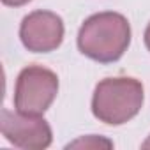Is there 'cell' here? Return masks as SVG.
<instances>
[{
	"label": "cell",
	"instance_id": "1",
	"mask_svg": "<svg viewBox=\"0 0 150 150\" xmlns=\"http://www.w3.org/2000/svg\"><path fill=\"white\" fill-rule=\"evenodd\" d=\"M131 42L129 21L118 13H99L90 16L80 28L78 48L97 62L118 60Z\"/></svg>",
	"mask_w": 150,
	"mask_h": 150
},
{
	"label": "cell",
	"instance_id": "2",
	"mask_svg": "<svg viewBox=\"0 0 150 150\" xmlns=\"http://www.w3.org/2000/svg\"><path fill=\"white\" fill-rule=\"evenodd\" d=\"M143 104V85L134 78H106L92 97L94 115L110 125H120L138 115Z\"/></svg>",
	"mask_w": 150,
	"mask_h": 150
},
{
	"label": "cell",
	"instance_id": "3",
	"mask_svg": "<svg viewBox=\"0 0 150 150\" xmlns=\"http://www.w3.org/2000/svg\"><path fill=\"white\" fill-rule=\"evenodd\" d=\"M57 92L58 78L53 71L41 65H28L20 72L16 81V111L41 117L55 101Z\"/></svg>",
	"mask_w": 150,
	"mask_h": 150
},
{
	"label": "cell",
	"instance_id": "4",
	"mask_svg": "<svg viewBox=\"0 0 150 150\" xmlns=\"http://www.w3.org/2000/svg\"><path fill=\"white\" fill-rule=\"evenodd\" d=\"M0 131L7 141L25 150H41L51 143V129L48 122L35 115L2 110Z\"/></svg>",
	"mask_w": 150,
	"mask_h": 150
},
{
	"label": "cell",
	"instance_id": "5",
	"mask_svg": "<svg viewBox=\"0 0 150 150\" xmlns=\"http://www.w3.org/2000/svg\"><path fill=\"white\" fill-rule=\"evenodd\" d=\"M20 37L27 50L34 53H48L60 46L64 39V23L55 13L35 11L23 18Z\"/></svg>",
	"mask_w": 150,
	"mask_h": 150
},
{
	"label": "cell",
	"instance_id": "6",
	"mask_svg": "<svg viewBox=\"0 0 150 150\" xmlns=\"http://www.w3.org/2000/svg\"><path fill=\"white\" fill-rule=\"evenodd\" d=\"M113 143L110 139L99 138V136H87V138H80L74 143L69 145V148H111Z\"/></svg>",
	"mask_w": 150,
	"mask_h": 150
},
{
	"label": "cell",
	"instance_id": "7",
	"mask_svg": "<svg viewBox=\"0 0 150 150\" xmlns=\"http://www.w3.org/2000/svg\"><path fill=\"white\" fill-rule=\"evenodd\" d=\"M2 2L6 4V6H13V7H20V6H25V4H28L30 0H2Z\"/></svg>",
	"mask_w": 150,
	"mask_h": 150
},
{
	"label": "cell",
	"instance_id": "8",
	"mask_svg": "<svg viewBox=\"0 0 150 150\" xmlns=\"http://www.w3.org/2000/svg\"><path fill=\"white\" fill-rule=\"evenodd\" d=\"M145 44H146V48H148V51H150V23H148V27H146V30H145Z\"/></svg>",
	"mask_w": 150,
	"mask_h": 150
},
{
	"label": "cell",
	"instance_id": "9",
	"mask_svg": "<svg viewBox=\"0 0 150 150\" xmlns=\"http://www.w3.org/2000/svg\"><path fill=\"white\" fill-rule=\"evenodd\" d=\"M141 146H143V148H150V136H148V139H146V141H145Z\"/></svg>",
	"mask_w": 150,
	"mask_h": 150
}]
</instances>
